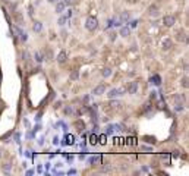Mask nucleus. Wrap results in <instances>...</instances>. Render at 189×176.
<instances>
[{
    "label": "nucleus",
    "mask_w": 189,
    "mask_h": 176,
    "mask_svg": "<svg viewBox=\"0 0 189 176\" xmlns=\"http://www.w3.org/2000/svg\"><path fill=\"white\" fill-rule=\"evenodd\" d=\"M35 60L38 62V63H41L44 59H43V54H40V53H35Z\"/></svg>",
    "instance_id": "21"
},
{
    "label": "nucleus",
    "mask_w": 189,
    "mask_h": 176,
    "mask_svg": "<svg viewBox=\"0 0 189 176\" xmlns=\"http://www.w3.org/2000/svg\"><path fill=\"white\" fill-rule=\"evenodd\" d=\"M170 47H172V40H170V38H166V40L163 41V48H164V50H169Z\"/></svg>",
    "instance_id": "11"
},
{
    "label": "nucleus",
    "mask_w": 189,
    "mask_h": 176,
    "mask_svg": "<svg viewBox=\"0 0 189 176\" xmlns=\"http://www.w3.org/2000/svg\"><path fill=\"white\" fill-rule=\"evenodd\" d=\"M10 169H12V164H10V163H7V164H4V166H3V172H6V175H9Z\"/></svg>",
    "instance_id": "15"
},
{
    "label": "nucleus",
    "mask_w": 189,
    "mask_h": 176,
    "mask_svg": "<svg viewBox=\"0 0 189 176\" xmlns=\"http://www.w3.org/2000/svg\"><path fill=\"white\" fill-rule=\"evenodd\" d=\"M97 27H98V19L95 16H88L85 21V28L88 31H94V30H97Z\"/></svg>",
    "instance_id": "1"
},
{
    "label": "nucleus",
    "mask_w": 189,
    "mask_h": 176,
    "mask_svg": "<svg viewBox=\"0 0 189 176\" xmlns=\"http://www.w3.org/2000/svg\"><path fill=\"white\" fill-rule=\"evenodd\" d=\"M67 1H69V0H67Z\"/></svg>",
    "instance_id": "35"
},
{
    "label": "nucleus",
    "mask_w": 189,
    "mask_h": 176,
    "mask_svg": "<svg viewBox=\"0 0 189 176\" xmlns=\"http://www.w3.org/2000/svg\"><path fill=\"white\" fill-rule=\"evenodd\" d=\"M50 3H57V0H48Z\"/></svg>",
    "instance_id": "33"
},
{
    "label": "nucleus",
    "mask_w": 189,
    "mask_h": 176,
    "mask_svg": "<svg viewBox=\"0 0 189 176\" xmlns=\"http://www.w3.org/2000/svg\"><path fill=\"white\" fill-rule=\"evenodd\" d=\"M148 12H150V16H153V18H157L160 15V9H158L157 4H151L148 7Z\"/></svg>",
    "instance_id": "3"
},
{
    "label": "nucleus",
    "mask_w": 189,
    "mask_h": 176,
    "mask_svg": "<svg viewBox=\"0 0 189 176\" xmlns=\"http://www.w3.org/2000/svg\"><path fill=\"white\" fill-rule=\"evenodd\" d=\"M129 25H130V28H136V27H138V19L130 21V22H129Z\"/></svg>",
    "instance_id": "25"
},
{
    "label": "nucleus",
    "mask_w": 189,
    "mask_h": 176,
    "mask_svg": "<svg viewBox=\"0 0 189 176\" xmlns=\"http://www.w3.org/2000/svg\"><path fill=\"white\" fill-rule=\"evenodd\" d=\"M38 144H40V145H43V144H44V140H43V138H40V141H38Z\"/></svg>",
    "instance_id": "32"
},
{
    "label": "nucleus",
    "mask_w": 189,
    "mask_h": 176,
    "mask_svg": "<svg viewBox=\"0 0 189 176\" xmlns=\"http://www.w3.org/2000/svg\"><path fill=\"white\" fill-rule=\"evenodd\" d=\"M110 40H111V41H114V40H116V32L111 31V34H110Z\"/></svg>",
    "instance_id": "29"
},
{
    "label": "nucleus",
    "mask_w": 189,
    "mask_h": 176,
    "mask_svg": "<svg viewBox=\"0 0 189 176\" xmlns=\"http://www.w3.org/2000/svg\"><path fill=\"white\" fill-rule=\"evenodd\" d=\"M141 150H142V151H147V153H151V151H153V147H147V145H142Z\"/></svg>",
    "instance_id": "24"
},
{
    "label": "nucleus",
    "mask_w": 189,
    "mask_h": 176,
    "mask_svg": "<svg viewBox=\"0 0 189 176\" xmlns=\"http://www.w3.org/2000/svg\"><path fill=\"white\" fill-rule=\"evenodd\" d=\"M101 75H103L104 78H109V76L111 75V69H110V68H104V69H103V72H101Z\"/></svg>",
    "instance_id": "13"
},
{
    "label": "nucleus",
    "mask_w": 189,
    "mask_h": 176,
    "mask_svg": "<svg viewBox=\"0 0 189 176\" xmlns=\"http://www.w3.org/2000/svg\"><path fill=\"white\" fill-rule=\"evenodd\" d=\"M34 173V170H27V176H31Z\"/></svg>",
    "instance_id": "30"
},
{
    "label": "nucleus",
    "mask_w": 189,
    "mask_h": 176,
    "mask_svg": "<svg viewBox=\"0 0 189 176\" xmlns=\"http://www.w3.org/2000/svg\"><path fill=\"white\" fill-rule=\"evenodd\" d=\"M177 40H179V41H185V43H186V40H188V38H186V34H185L183 31H179V32H177Z\"/></svg>",
    "instance_id": "12"
},
{
    "label": "nucleus",
    "mask_w": 189,
    "mask_h": 176,
    "mask_svg": "<svg viewBox=\"0 0 189 176\" xmlns=\"http://www.w3.org/2000/svg\"><path fill=\"white\" fill-rule=\"evenodd\" d=\"M63 113H64V114H72V113H73V109H72L70 106H66V107L63 109Z\"/></svg>",
    "instance_id": "17"
},
{
    "label": "nucleus",
    "mask_w": 189,
    "mask_h": 176,
    "mask_svg": "<svg viewBox=\"0 0 189 176\" xmlns=\"http://www.w3.org/2000/svg\"><path fill=\"white\" fill-rule=\"evenodd\" d=\"M107 134H113V131H114V125H110V126H107Z\"/></svg>",
    "instance_id": "26"
},
{
    "label": "nucleus",
    "mask_w": 189,
    "mask_h": 176,
    "mask_svg": "<svg viewBox=\"0 0 189 176\" xmlns=\"http://www.w3.org/2000/svg\"><path fill=\"white\" fill-rule=\"evenodd\" d=\"M136 91H138V82H130L129 88H127V93L129 94H136Z\"/></svg>",
    "instance_id": "6"
},
{
    "label": "nucleus",
    "mask_w": 189,
    "mask_h": 176,
    "mask_svg": "<svg viewBox=\"0 0 189 176\" xmlns=\"http://www.w3.org/2000/svg\"><path fill=\"white\" fill-rule=\"evenodd\" d=\"M185 107H183V103H180V104H176V107H174V110L176 112H182Z\"/></svg>",
    "instance_id": "22"
},
{
    "label": "nucleus",
    "mask_w": 189,
    "mask_h": 176,
    "mask_svg": "<svg viewBox=\"0 0 189 176\" xmlns=\"http://www.w3.org/2000/svg\"><path fill=\"white\" fill-rule=\"evenodd\" d=\"M104 91H106V85L104 84H100V85H97L94 90H93V94L94 96H101V94H104Z\"/></svg>",
    "instance_id": "4"
},
{
    "label": "nucleus",
    "mask_w": 189,
    "mask_h": 176,
    "mask_svg": "<svg viewBox=\"0 0 189 176\" xmlns=\"http://www.w3.org/2000/svg\"><path fill=\"white\" fill-rule=\"evenodd\" d=\"M182 85H183V87H188V78H186V76L182 79Z\"/></svg>",
    "instance_id": "28"
},
{
    "label": "nucleus",
    "mask_w": 189,
    "mask_h": 176,
    "mask_svg": "<svg viewBox=\"0 0 189 176\" xmlns=\"http://www.w3.org/2000/svg\"><path fill=\"white\" fill-rule=\"evenodd\" d=\"M120 19H122L123 22H126V21L129 19V12H123V13L120 15Z\"/></svg>",
    "instance_id": "19"
},
{
    "label": "nucleus",
    "mask_w": 189,
    "mask_h": 176,
    "mask_svg": "<svg viewBox=\"0 0 189 176\" xmlns=\"http://www.w3.org/2000/svg\"><path fill=\"white\" fill-rule=\"evenodd\" d=\"M66 19H67V16H60V18H59V21H57V24L62 27V25H64V24H66Z\"/></svg>",
    "instance_id": "18"
},
{
    "label": "nucleus",
    "mask_w": 189,
    "mask_h": 176,
    "mask_svg": "<svg viewBox=\"0 0 189 176\" xmlns=\"http://www.w3.org/2000/svg\"><path fill=\"white\" fill-rule=\"evenodd\" d=\"M129 34H130V28L126 27V25H123V27L120 28V35H122V37H127Z\"/></svg>",
    "instance_id": "8"
},
{
    "label": "nucleus",
    "mask_w": 189,
    "mask_h": 176,
    "mask_svg": "<svg viewBox=\"0 0 189 176\" xmlns=\"http://www.w3.org/2000/svg\"><path fill=\"white\" fill-rule=\"evenodd\" d=\"M19 37H21V41H27V40H28V34L24 32V31H22V34H21Z\"/></svg>",
    "instance_id": "23"
},
{
    "label": "nucleus",
    "mask_w": 189,
    "mask_h": 176,
    "mask_svg": "<svg viewBox=\"0 0 189 176\" xmlns=\"http://www.w3.org/2000/svg\"><path fill=\"white\" fill-rule=\"evenodd\" d=\"M0 157H1V148H0Z\"/></svg>",
    "instance_id": "34"
},
{
    "label": "nucleus",
    "mask_w": 189,
    "mask_h": 176,
    "mask_svg": "<svg viewBox=\"0 0 189 176\" xmlns=\"http://www.w3.org/2000/svg\"><path fill=\"white\" fill-rule=\"evenodd\" d=\"M75 125L79 128L78 131H82V129L85 128V125H84V122H82V120H76V123H75Z\"/></svg>",
    "instance_id": "20"
},
{
    "label": "nucleus",
    "mask_w": 189,
    "mask_h": 176,
    "mask_svg": "<svg viewBox=\"0 0 189 176\" xmlns=\"http://www.w3.org/2000/svg\"><path fill=\"white\" fill-rule=\"evenodd\" d=\"M63 10H64V1L56 3V12H57V13H62Z\"/></svg>",
    "instance_id": "10"
},
{
    "label": "nucleus",
    "mask_w": 189,
    "mask_h": 176,
    "mask_svg": "<svg viewBox=\"0 0 189 176\" xmlns=\"http://www.w3.org/2000/svg\"><path fill=\"white\" fill-rule=\"evenodd\" d=\"M100 160H101V156H94V157H91V159H90V163L94 166L95 163H97V161H100Z\"/></svg>",
    "instance_id": "14"
},
{
    "label": "nucleus",
    "mask_w": 189,
    "mask_h": 176,
    "mask_svg": "<svg viewBox=\"0 0 189 176\" xmlns=\"http://www.w3.org/2000/svg\"><path fill=\"white\" fill-rule=\"evenodd\" d=\"M173 98H174V101H176V104H180V103H183V98H182V96H180V94H176Z\"/></svg>",
    "instance_id": "16"
},
{
    "label": "nucleus",
    "mask_w": 189,
    "mask_h": 176,
    "mask_svg": "<svg viewBox=\"0 0 189 176\" xmlns=\"http://www.w3.org/2000/svg\"><path fill=\"white\" fill-rule=\"evenodd\" d=\"M123 94H125V90H122V88H111L110 91L107 93V97L109 98H114V97L123 96Z\"/></svg>",
    "instance_id": "2"
},
{
    "label": "nucleus",
    "mask_w": 189,
    "mask_h": 176,
    "mask_svg": "<svg viewBox=\"0 0 189 176\" xmlns=\"http://www.w3.org/2000/svg\"><path fill=\"white\" fill-rule=\"evenodd\" d=\"M53 142H54V144H57V142H59V138H57V137H54V140H53Z\"/></svg>",
    "instance_id": "31"
},
{
    "label": "nucleus",
    "mask_w": 189,
    "mask_h": 176,
    "mask_svg": "<svg viewBox=\"0 0 189 176\" xmlns=\"http://www.w3.org/2000/svg\"><path fill=\"white\" fill-rule=\"evenodd\" d=\"M66 59H67L66 51H60V53H59V56H57V62H59V63H64V62H66Z\"/></svg>",
    "instance_id": "7"
},
{
    "label": "nucleus",
    "mask_w": 189,
    "mask_h": 176,
    "mask_svg": "<svg viewBox=\"0 0 189 176\" xmlns=\"http://www.w3.org/2000/svg\"><path fill=\"white\" fill-rule=\"evenodd\" d=\"M32 30H34V32H41L43 31V24L41 22H34Z\"/></svg>",
    "instance_id": "9"
},
{
    "label": "nucleus",
    "mask_w": 189,
    "mask_h": 176,
    "mask_svg": "<svg viewBox=\"0 0 189 176\" xmlns=\"http://www.w3.org/2000/svg\"><path fill=\"white\" fill-rule=\"evenodd\" d=\"M78 72H76V70H73V72H72V75H70V78H72V79H78Z\"/></svg>",
    "instance_id": "27"
},
{
    "label": "nucleus",
    "mask_w": 189,
    "mask_h": 176,
    "mask_svg": "<svg viewBox=\"0 0 189 176\" xmlns=\"http://www.w3.org/2000/svg\"><path fill=\"white\" fill-rule=\"evenodd\" d=\"M163 22L166 27H173L174 25V16H170V15H166L163 18Z\"/></svg>",
    "instance_id": "5"
}]
</instances>
